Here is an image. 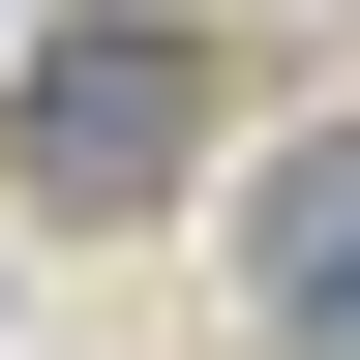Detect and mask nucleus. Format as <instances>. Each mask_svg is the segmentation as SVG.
<instances>
[{
    "mask_svg": "<svg viewBox=\"0 0 360 360\" xmlns=\"http://www.w3.org/2000/svg\"><path fill=\"white\" fill-rule=\"evenodd\" d=\"M270 330H300V360H360V180H300V270H270Z\"/></svg>",
    "mask_w": 360,
    "mask_h": 360,
    "instance_id": "obj_1",
    "label": "nucleus"
}]
</instances>
